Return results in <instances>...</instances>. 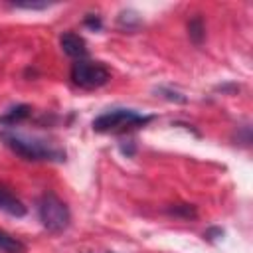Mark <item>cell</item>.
Wrapping results in <instances>:
<instances>
[{
	"mask_svg": "<svg viewBox=\"0 0 253 253\" xmlns=\"http://www.w3.org/2000/svg\"><path fill=\"white\" fill-rule=\"evenodd\" d=\"M0 140L24 160H30V162H65V150L51 144L45 138H40L34 134L30 136V134L16 132V130H4V132H0Z\"/></svg>",
	"mask_w": 253,
	"mask_h": 253,
	"instance_id": "obj_1",
	"label": "cell"
},
{
	"mask_svg": "<svg viewBox=\"0 0 253 253\" xmlns=\"http://www.w3.org/2000/svg\"><path fill=\"white\" fill-rule=\"evenodd\" d=\"M38 217L42 225L51 233H61L71 223L67 204L53 192H43L38 200Z\"/></svg>",
	"mask_w": 253,
	"mask_h": 253,
	"instance_id": "obj_2",
	"label": "cell"
},
{
	"mask_svg": "<svg viewBox=\"0 0 253 253\" xmlns=\"http://www.w3.org/2000/svg\"><path fill=\"white\" fill-rule=\"evenodd\" d=\"M152 115H140L134 109H109L93 121L95 132H119L136 126H144L152 121Z\"/></svg>",
	"mask_w": 253,
	"mask_h": 253,
	"instance_id": "obj_3",
	"label": "cell"
},
{
	"mask_svg": "<svg viewBox=\"0 0 253 253\" xmlns=\"http://www.w3.org/2000/svg\"><path fill=\"white\" fill-rule=\"evenodd\" d=\"M71 81L81 87V89H97L109 83L111 71L105 63L101 61H91V59H77L71 65Z\"/></svg>",
	"mask_w": 253,
	"mask_h": 253,
	"instance_id": "obj_4",
	"label": "cell"
},
{
	"mask_svg": "<svg viewBox=\"0 0 253 253\" xmlns=\"http://www.w3.org/2000/svg\"><path fill=\"white\" fill-rule=\"evenodd\" d=\"M59 45H61L63 53H67V55L73 57L75 61L87 57V43H85V40H83L79 34H75V32H63V34L59 36Z\"/></svg>",
	"mask_w": 253,
	"mask_h": 253,
	"instance_id": "obj_5",
	"label": "cell"
},
{
	"mask_svg": "<svg viewBox=\"0 0 253 253\" xmlns=\"http://www.w3.org/2000/svg\"><path fill=\"white\" fill-rule=\"evenodd\" d=\"M0 211L12 215V217H24L28 213L26 206L22 204L20 198H16L8 188L0 186Z\"/></svg>",
	"mask_w": 253,
	"mask_h": 253,
	"instance_id": "obj_6",
	"label": "cell"
},
{
	"mask_svg": "<svg viewBox=\"0 0 253 253\" xmlns=\"http://www.w3.org/2000/svg\"><path fill=\"white\" fill-rule=\"evenodd\" d=\"M30 115H32V107L26 105V103H20V105H14V107L6 109L0 115V125L6 126V128H10V126H16V125L24 123Z\"/></svg>",
	"mask_w": 253,
	"mask_h": 253,
	"instance_id": "obj_7",
	"label": "cell"
},
{
	"mask_svg": "<svg viewBox=\"0 0 253 253\" xmlns=\"http://www.w3.org/2000/svg\"><path fill=\"white\" fill-rule=\"evenodd\" d=\"M117 24L121 30L125 32H136L140 26H142V18L136 10L132 8H126V10H121L119 12V18H117Z\"/></svg>",
	"mask_w": 253,
	"mask_h": 253,
	"instance_id": "obj_8",
	"label": "cell"
},
{
	"mask_svg": "<svg viewBox=\"0 0 253 253\" xmlns=\"http://www.w3.org/2000/svg\"><path fill=\"white\" fill-rule=\"evenodd\" d=\"M166 213L172 217H178V219H186V221L198 217V210L194 204H170L166 208Z\"/></svg>",
	"mask_w": 253,
	"mask_h": 253,
	"instance_id": "obj_9",
	"label": "cell"
},
{
	"mask_svg": "<svg viewBox=\"0 0 253 253\" xmlns=\"http://www.w3.org/2000/svg\"><path fill=\"white\" fill-rule=\"evenodd\" d=\"M0 251L2 253H24L26 251V245L18 237H14L8 231L0 229Z\"/></svg>",
	"mask_w": 253,
	"mask_h": 253,
	"instance_id": "obj_10",
	"label": "cell"
},
{
	"mask_svg": "<svg viewBox=\"0 0 253 253\" xmlns=\"http://www.w3.org/2000/svg\"><path fill=\"white\" fill-rule=\"evenodd\" d=\"M188 36L196 45H202V42L206 40V26H204V18L200 14H196L188 22Z\"/></svg>",
	"mask_w": 253,
	"mask_h": 253,
	"instance_id": "obj_11",
	"label": "cell"
},
{
	"mask_svg": "<svg viewBox=\"0 0 253 253\" xmlns=\"http://www.w3.org/2000/svg\"><path fill=\"white\" fill-rule=\"evenodd\" d=\"M10 6L20 8V10H45L51 6V2H47V0H12Z\"/></svg>",
	"mask_w": 253,
	"mask_h": 253,
	"instance_id": "obj_12",
	"label": "cell"
},
{
	"mask_svg": "<svg viewBox=\"0 0 253 253\" xmlns=\"http://www.w3.org/2000/svg\"><path fill=\"white\" fill-rule=\"evenodd\" d=\"M156 93H158L160 97H164V99L172 101V103H186V101H188L180 91H174V89H170V87H158V89H156Z\"/></svg>",
	"mask_w": 253,
	"mask_h": 253,
	"instance_id": "obj_13",
	"label": "cell"
},
{
	"mask_svg": "<svg viewBox=\"0 0 253 253\" xmlns=\"http://www.w3.org/2000/svg\"><path fill=\"white\" fill-rule=\"evenodd\" d=\"M83 24H85L87 28L95 30V32H99V30L103 28V22H101V18H99V16H93V14H89V16L83 20Z\"/></svg>",
	"mask_w": 253,
	"mask_h": 253,
	"instance_id": "obj_14",
	"label": "cell"
},
{
	"mask_svg": "<svg viewBox=\"0 0 253 253\" xmlns=\"http://www.w3.org/2000/svg\"><path fill=\"white\" fill-rule=\"evenodd\" d=\"M204 237H206L208 241H217V239L223 237V229H221V227H210V229H206Z\"/></svg>",
	"mask_w": 253,
	"mask_h": 253,
	"instance_id": "obj_15",
	"label": "cell"
},
{
	"mask_svg": "<svg viewBox=\"0 0 253 253\" xmlns=\"http://www.w3.org/2000/svg\"><path fill=\"white\" fill-rule=\"evenodd\" d=\"M109 253H111V251H109Z\"/></svg>",
	"mask_w": 253,
	"mask_h": 253,
	"instance_id": "obj_16",
	"label": "cell"
}]
</instances>
